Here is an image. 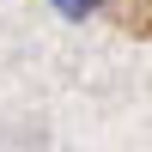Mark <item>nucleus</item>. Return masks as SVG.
I'll use <instances>...</instances> for the list:
<instances>
[{"label": "nucleus", "instance_id": "f257e3e1", "mask_svg": "<svg viewBox=\"0 0 152 152\" xmlns=\"http://www.w3.org/2000/svg\"><path fill=\"white\" fill-rule=\"evenodd\" d=\"M49 6H55L61 18H91V12L104 6V0H49Z\"/></svg>", "mask_w": 152, "mask_h": 152}]
</instances>
